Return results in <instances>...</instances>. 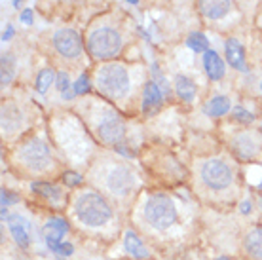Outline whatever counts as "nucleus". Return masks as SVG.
<instances>
[{"label":"nucleus","mask_w":262,"mask_h":260,"mask_svg":"<svg viewBox=\"0 0 262 260\" xmlns=\"http://www.w3.org/2000/svg\"><path fill=\"white\" fill-rule=\"evenodd\" d=\"M88 91H90V80H88L85 74H82L78 78V82L74 84V93H76V95H84Z\"/></svg>","instance_id":"bb28decb"},{"label":"nucleus","mask_w":262,"mask_h":260,"mask_svg":"<svg viewBox=\"0 0 262 260\" xmlns=\"http://www.w3.org/2000/svg\"><path fill=\"white\" fill-rule=\"evenodd\" d=\"M106 186L112 194L116 196H127L135 186V175L131 173V169L118 165L106 175Z\"/></svg>","instance_id":"1a4fd4ad"},{"label":"nucleus","mask_w":262,"mask_h":260,"mask_svg":"<svg viewBox=\"0 0 262 260\" xmlns=\"http://www.w3.org/2000/svg\"><path fill=\"white\" fill-rule=\"evenodd\" d=\"M175 91L179 93V97L186 101V103H192L194 99H196V84L192 82L188 76H184V74H179L175 76Z\"/></svg>","instance_id":"dca6fc26"},{"label":"nucleus","mask_w":262,"mask_h":260,"mask_svg":"<svg viewBox=\"0 0 262 260\" xmlns=\"http://www.w3.org/2000/svg\"><path fill=\"white\" fill-rule=\"evenodd\" d=\"M57 90L61 91V97L63 99H72V93H71V80H69V74H65V72H59L57 74Z\"/></svg>","instance_id":"393cba45"},{"label":"nucleus","mask_w":262,"mask_h":260,"mask_svg":"<svg viewBox=\"0 0 262 260\" xmlns=\"http://www.w3.org/2000/svg\"><path fill=\"white\" fill-rule=\"evenodd\" d=\"M53 80H57V78H55V72H53L52 69H42V71L36 74V82H34V85H36V91H38L40 95L46 93Z\"/></svg>","instance_id":"412c9836"},{"label":"nucleus","mask_w":262,"mask_h":260,"mask_svg":"<svg viewBox=\"0 0 262 260\" xmlns=\"http://www.w3.org/2000/svg\"><path fill=\"white\" fill-rule=\"evenodd\" d=\"M33 190L42 196H46V198H50V200H59L61 198V190L57 186L50 184V182H34Z\"/></svg>","instance_id":"5701e85b"},{"label":"nucleus","mask_w":262,"mask_h":260,"mask_svg":"<svg viewBox=\"0 0 262 260\" xmlns=\"http://www.w3.org/2000/svg\"><path fill=\"white\" fill-rule=\"evenodd\" d=\"M15 72V63H13L12 55H4L2 57V85H8L13 78Z\"/></svg>","instance_id":"b1692460"},{"label":"nucleus","mask_w":262,"mask_h":260,"mask_svg":"<svg viewBox=\"0 0 262 260\" xmlns=\"http://www.w3.org/2000/svg\"><path fill=\"white\" fill-rule=\"evenodd\" d=\"M125 2H129V4H139V0H125Z\"/></svg>","instance_id":"72a5a7b5"},{"label":"nucleus","mask_w":262,"mask_h":260,"mask_svg":"<svg viewBox=\"0 0 262 260\" xmlns=\"http://www.w3.org/2000/svg\"><path fill=\"white\" fill-rule=\"evenodd\" d=\"M53 48L65 59H76L82 53V40L80 34L72 29H59L53 34Z\"/></svg>","instance_id":"0eeeda50"},{"label":"nucleus","mask_w":262,"mask_h":260,"mask_svg":"<svg viewBox=\"0 0 262 260\" xmlns=\"http://www.w3.org/2000/svg\"><path fill=\"white\" fill-rule=\"evenodd\" d=\"M245 249L255 260H262V228H255L245 237Z\"/></svg>","instance_id":"a211bd4d"},{"label":"nucleus","mask_w":262,"mask_h":260,"mask_svg":"<svg viewBox=\"0 0 262 260\" xmlns=\"http://www.w3.org/2000/svg\"><path fill=\"white\" fill-rule=\"evenodd\" d=\"M21 2H23V0H13V8H19Z\"/></svg>","instance_id":"473e14b6"},{"label":"nucleus","mask_w":262,"mask_h":260,"mask_svg":"<svg viewBox=\"0 0 262 260\" xmlns=\"http://www.w3.org/2000/svg\"><path fill=\"white\" fill-rule=\"evenodd\" d=\"M216 260H228V258H226V256H221V258H216Z\"/></svg>","instance_id":"f704fd0d"},{"label":"nucleus","mask_w":262,"mask_h":260,"mask_svg":"<svg viewBox=\"0 0 262 260\" xmlns=\"http://www.w3.org/2000/svg\"><path fill=\"white\" fill-rule=\"evenodd\" d=\"M55 254H59V256H69V254H72V245L71 243H55V245H52L50 247Z\"/></svg>","instance_id":"cd10ccee"},{"label":"nucleus","mask_w":262,"mask_h":260,"mask_svg":"<svg viewBox=\"0 0 262 260\" xmlns=\"http://www.w3.org/2000/svg\"><path fill=\"white\" fill-rule=\"evenodd\" d=\"M203 69L211 80H221L224 76V61L213 50H207L203 53Z\"/></svg>","instance_id":"f8f14e48"},{"label":"nucleus","mask_w":262,"mask_h":260,"mask_svg":"<svg viewBox=\"0 0 262 260\" xmlns=\"http://www.w3.org/2000/svg\"><path fill=\"white\" fill-rule=\"evenodd\" d=\"M232 116H234V120H236V122H242V124H251V122L255 120V116H253L251 112L245 111V109H242V106H236Z\"/></svg>","instance_id":"a878e982"},{"label":"nucleus","mask_w":262,"mask_h":260,"mask_svg":"<svg viewBox=\"0 0 262 260\" xmlns=\"http://www.w3.org/2000/svg\"><path fill=\"white\" fill-rule=\"evenodd\" d=\"M97 90L111 99L124 97L129 91V74L127 69L120 63H106L97 71L95 76Z\"/></svg>","instance_id":"f03ea898"},{"label":"nucleus","mask_w":262,"mask_h":260,"mask_svg":"<svg viewBox=\"0 0 262 260\" xmlns=\"http://www.w3.org/2000/svg\"><path fill=\"white\" fill-rule=\"evenodd\" d=\"M200 12L207 19H223L230 12V0H198Z\"/></svg>","instance_id":"9d476101"},{"label":"nucleus","mask_w":262,"mask_h":260,"mask_svg":"<svg viewBox=\"0 0 262 260\" xmlns=\"http://www.w3.org/2000/svg\"><path fill=\"white\" fill-rule=\"evenodd\" d=\"M99 139L106 144H118L125 137V124L124 120L116 114H106L97 124Z\"/></svg>","instance_id":"6e6552de"},{"label":"nucleus","mask_w":262,"mask_h":260,"mask_svg":"<svg viewBox=\"0 0 262 260\" xmlns=\"http://www.w3.org/2000/svg\"><path fill=\"white\" fill-rule=\"evenodd\" d=\"M122 50V36L112 27H97L88 38V52L93 59L108 61Z\"/></svg>","instance_id":"7ed1b4c3"},{"label":"nucleus","mask_w":262,"mask_h":260,"mask_svg":"<svg viewBox=\"0 0 262 260\" xmlns=\"http://www.w3.org/2000/svg\"><path fill=\"white\" fill-rule=\"evenodd\" d=\"M260 188H262V182H260Z\"/></svg>","instance_id":"4c0bfd02"},{"label":"nucleus","mask_w":262,"mask_h":260,"mask_svg":"<svg viewBox=\"0 0 262 260\" xmlns=\"http://www.w3.org/2000/svg\"><path fill=\"white\" fill-rule=\"evenodd\" d=\"M61 2H74V0H61Z\"/></svg>","instance_id":"c9c22d12"},{"label":"nucleus","mask_w":262,"mask_h":260,"mask_svg":"<svg viewBox=\"0 0 262 260\" xmlns=\"http://www.w3.org/2000/svg\"><path fill=\"white\" fill-rule=\"evenodd\" d=\"M236 150L242 158H253L258 152V143H256L253 137L242 135L236 141Z\"/></svg>","instance_id":"aec40b11"},{"label":"nucleus","mask_w":262,"mask_h":260,"mask_svg":"<svg viewBox=\"0 0 262 260\" xmlns=\"http://www.w3.org/2000/svg\"><path fill=\"white\" fill-rule=\"evenodd\" d=\"M200 177H202L203 184L211 190H226L232 184V169L230 165L223 160H207L202 163V169H200Z\"/></svg>","instance_id":"423d86ee"},{"label":"nucleus","mask_w":262,"mask_h":260,"mask_svg":"<svg viewBox=\"0 0 262 260\" xmlns=\"http://www.w3.org/2000/svg\"><path fill=\"white\" fill-rule=\"evenodd\" d=\"M260 91H262V82H260Z\"/></svg>","instance_id":"e433bc0d"},{"label":"nucleus","mask_w":262,"mask_h":260,"mask_svg":"<svg viewBox=\"0 0 262 260\" xmlns=\"http://www.w3.org/2000/svg\"><path fill=\"white\" fill-rule=\"evenodd\" d=\"M74 215L85 226L99 228L105 226L112 219V209L105 198H101L95 192H85L78 196V200L74 203Z\"/></svg>","instance_id":"f257e3e1"},{"label":"nucleus","mask_w":262,"mask_h":260,"mask_svg":"<svg viewBox=\"0 0 262 260\" xmlns=\"http://www.w3.org/2000/svg\"><path fill=\"white\" fill-rule=\"evenodd\" d=\"M19 19H21V23H25V25H33V10H23Z\"/></svg>","instance_id":"c756f323"},{"label":"nucleus","mask_w":262,"mask_h":260,"mask_svg":"<svg viewBox=\"0 0 262 260\" xmlns=\"http://www.w3.org/2000/svg\"><path fill=\"white\" fill-rule=\"evenodd\" d=\"M13 36V27L12 25H8L6 29H4V34H2V42H8V40Z\"/></svg>","instance_id":"7c9ffc66"},{"label":"nucleus","mask_w":262,"mask_h":260,"mask_svg":"<svg viewBox=\"0 0 262 260\" xmlns=\"http://www.w3.org/2000/svg\"><path fill=\"white\" fill-rule=\"evenodd\" d=\"M186 46L190 48L192 52H207L209 50V40L205 38L203 33H190L186 38Z\"/></svg>","instance_id":"4be33fe9"},{"label":"nucleus","mask_w":262,"mask_h":260,"mask_svg":"<svg viewBox=\"0 0 262 260\" xmlns=\"http://www.w3.org/2000/svg\"><path fill=\"white\" fill-rule=\"evenodd\" d=\"M164 97H162V90L160 85L154 84V82H146L143 90V109L144 111H152V109H158L162 104Z\"/></svg>","instance_id":"4468645a"},{"label":"nucleus","mask_w":262,"mask_h":260,"mask_svg":"<svg viewBox=\"0 0 262 260\" xmlns=\"http://www.w3.org/2000/svg\"><path fill=\"white\" fill-rule=\"evenodd\" d=\"M125 251L129 254H133L135 258H146V256H148V251L144 249L143 241L139 240L133 232H127V234H125Z\"/></svg>","instance_id":"6ab92c4d"},{"label":"nucleus","mask_w":262,"mask_h":260,"mask_svg":"<svg viewBox=\"0 0 262 260\" xmlns=\"http://www.w3.org/2000/svg\"><path fill=\"white\" fill-rule=\"evenodd\" d=\"M67 230H69V224L63 219H52V221H48V224L44 226V235H46L48 247H52L55 243H61V237L67 234Z\"/></svg>","instance_id":"ddd939ff"},{"label":"nucleus","mask_w":262,"mask_h":260,"mask_svg":"<svg viewBox=\"0 0 262 260\" xmlns=\"http://www.w3.org/2000/svg\"><path fill=\"white\" fill-rule=\"evenodd\" d=\"M230 109H232L230 106V99L224 97V95H216L211 101H207V104L203 106V112L211 118H219V116H224Z\"/></svg>","instance_id":"f3484780"},{"label":"nucleus","mask_w":262,"mask_h":260,"mask_svg":"<svg viewBox=\"0 0 262 260\" xmlns=\"http://www.w3.org/2000/svg\"><path fill=\"white\" fill-rule=\"evenodd\" d=\"M224 53H226V61H228L236 71H242V72L247 71V65H245V50H243V46L239 44L236 38L226 40Z\"/></svg>","instance_id":"9b49d317"},{"label":"nucleus","mask_w":262,"mask_h":260,"mask_svg":"<svg viewBox=\"0 0 262 260\" xmlns=\"http://www.w3.org/2000/svg\"><path fill=\"white\" fill-rule=\"evenodd\" d=\"M8 224H10V232H12L13 240L17 241V245L29 247V232H27L25 221L19 215H12L8 219Z\"/></svg>","instance_id":"2eb2a0df"},{"label":"nucleus","mask_w":262,"mask_h":260,"mask_svg":"<svg viewBox=\"0 0 262 260\" xmlns=\"http://www.w3.org/2000/svg\"><path fill=\"white\" fill-rule=\"evenodd\" d=\"M247 211H251V203L249 202H243L242 203V213H247Z\"/></svg>","instance_id":"2f4dec72"},{"label":"nucleus","mask_w":262,"mask_h":260,"mask_svg":"<svg viewBox=\"0 0 262 260\" xmlns=\"http://www.w3.org/2000/svg\"><path fill=\"white\" fill-rule=\"evenodd\" d=\"M63 181H65L67 184H69V186H76V184H80V182H82V177L76 175V173H71V171H69V173H65Z\"/></svg>","instance_id":"c85d7f7f"},{"label":"nucleus","mask_w":262,"mask_h":260,"mask_svg":"<svg viewBox=\"0 0 262 260\" xmlns=\"http://www.w3.org/2000/svg\"><path fill=\"white\" fill-rule=\"evenodd\" d=\"M144 219L156 230H165L177 221V209L169 196L154 194L144 205Z\"/></svg>","instance_id":"20e7f679"},{"label":"nucleus","mask_w":262,"mask_h":260,"mask_svg":"<svg viewBox=\"0 0 262 260\" xmlns=\"http://www.w3.org/2000/svg\"><path fill=\"white\" fill-rule=\"evenodd\" d=\"M19 162L25 165L29 171L44 173L52 165V152L48 144L40 139H31L19 148Z\"/></svg>","instance_id":"39448f33"}]
</instances>
